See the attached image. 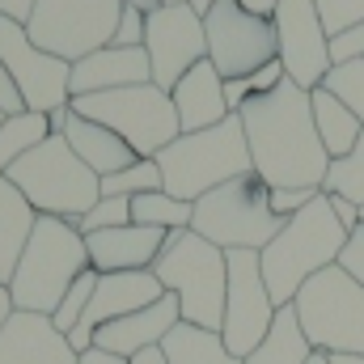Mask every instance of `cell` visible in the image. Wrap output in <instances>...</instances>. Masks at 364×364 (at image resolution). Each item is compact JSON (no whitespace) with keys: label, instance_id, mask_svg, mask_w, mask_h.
Here are the masks:
<instances>
[{"label":"cell","instance_id":"1","mask_svg":"<svg viewBox=\"0 0 364 364\" xmlns=\"http://www.w3.org/2000/svg\"><path fill=\"white\" fill-rule=\"evenodd\" d=\"M237 119L246 132L250 166L272 191H322L331 157L318 140L309 93L301 85L284 77L279 90L246 102Z\"/></svg>","mask_w":364,"mask_h":364},{"label":"cell","instance_id":"13","mask_svg":"<svg viewBox=\"0 0 364 364\" xmlns=\"http://www.w3.org/2000/svg\"><path fill=\"white\" fill-rule=\"evenodd\" d=\"M275 26V60L284 68V77L292 85H301L305 93H314L326 73L335 68L331 60V34L318 17L314 0H279V9L272 13Z\"/></svg>","mask_w":364,"mask_h":364},{"label":"cell","instance_id":"37","mask_svg":"<svg viewBox=\"0 0 364 364\" xmlns=\"http://www.w3.org/2000/svg\"><path fill=\"white\" fill-rule=\"evenodd\" d=\"M331 60H335V64H348V60H364V21L331 38Z\"/></svg>","mask_w":364,"mask_h":364},{"label":"cell","instance_id":"35","mask_svg":"<svg viewBox=\"0 0 364 364\" xmlns=\"http://www.w3.org/2000/svg\"><path fill=\"white\" fill-rule=\"evenodd\" d=\"M343 275H352L356 284L364 288V220L348 233V242H343V250H339V263H335Z\"/></svg>","mask_w":364,"mask_h":364},{"label":"cell","instance_id":"46","mask_svg":"<svg viewBox=\"0 0 364 364\" xmlns=\"http://www.w3.org/2000/svg\"><path fill=\"white\" fill-rule=\"evenodd\" d=\"M123 4H132V9H140V13H153V9H157V0H123Z\"/></svg>","mask_w":364,"mask_h":364},{"label":"cell","instance_id":"47","mask_svg":"<svg viewBox=\"0 0 364 364\" xmlns=\"http://www.w3.org/2000/svg\"><path fill=\"white\" fill-rule=\"evenodd\" d=\"M331 364H364V356H331Z\"/></svg>","mask_w":364,"mask_h":364},{"label":"cell","instance_id":"6","mask_svg":"<svg viewBox=\"0 0 364 364\" xmlns=\"http://www.w3.org/2000/svg\"><path fill=\"white\" fill-rule=\"evenodd\" d=\"M4 178L26 195V203L38 216H55L73 225L102 199V178L68 149L64 136H51L47 144L26 153L17 166H9Z\"/></svg>","mask_w":364,"mask_h":364},{"label":"cell","instance_id":"48","mask_svg":"<svg viewBox=\"0 0 364 364\" xmlns=\"http://www.w3.org/2000/svg\"><path fill=\"white\" fill-rule=\"evenodd\" d=\"M309 364H331V356H322V352H314V360Z\"/></svg>","mask_w":364,"mask_h":364},{"label":"cell","instance_id":"8","mask_svg":"<svg viewBox=\"0 0 364 364\" xmlns=\"http://www.w3.org/2000/svg\"><path fill=\"white\" fill-rule=\"evenodd\" d=\"M68 106H73V114L110 127L136 157H157L161 149H170L182 136L170 93L157 90L153 81L110 90V93H90V97H73Z\"/></svg>","mask_w":364,"mask_h":364},{"label":"cell","instance_id":"14","mask_svg":"<svg viewBox=\"0 0 364 364\" xmlns=\"http://www.w3.org/2000/svg\"><path fill=\"white\" fill-rule=\"evenodd\" d=\"M144 55L153 68V85L170 93L199 60H208L203 17L191 4H157L144 17Z\"/></svg>","mask_w":364,"mask_h":364},{"label":"cell","instance_id":"34","mask_svg":"<svg viewBox=\"0 0 364 364\" xmlns=\"http://www.w3.org/2000/svg\"><path fill=\"white\" fill-rule=\"evenodd\" d=\"M314 4H318V17H322L331 38L364 21V0H314Z\"/></svg>","mask_w":364,"mask_h":364},{"label":"cell","instance_id":"5","mask_svg":"<svg viewBox=\"0 0 364 364\" xmlns=\"http://www.w3.org/2000/svg\"><path fill=\"white\" fill-rule=\"evenodd\" d=\"M153 275L178 301L182 322L203 326V331H220L225 288H229V255L220 246L203 242L191 229L166 233V250L153 263Z\"/></svg>","mask_w":364,"mask_h":364},{"label":"cell","instance_id":"3","mask_svg":"<svg viewBox=\"0 0 364 364\" xmlns=\"http://www.w3.org/2000/svg\"><path fill=\"white\" fill-rule=\"evenodd\" d=\"M90 272V250H85V233L73 220H55V216H38L34 233L26 242V255L17 263V272L9 279L13 292V309L21 314H55L64 292Z\"/></svg>","mask_w":364,"mask_h":364},{"label":"cell","instance_id":"16","mask_svg":"<svg viewBox=\"0 0 364 364\" xmlns=\"http://www.w3.org/2000/svg\"><path fill=\"white\" fill-rule=\"evenodd\" d=\"M161 296H166V288H161V279H157L153 272L97 275V288H93V296H90V309H85V318L77 322V331L68 335L73 352H77V356L90 352L93 335H97L106 322H119V318H127V314H136V309H149V305L161 301Z\"/></svg>","mask_w":364,"mask_h":364},{"label":"cell","instance_id":"39","mask_svg":"<svg viewBox=\"0 0 364 364\" xmlns=\"http://www.w3.org/2000/svg\"><path fill=\"white\" fill-rule=\"evenodd\" d=\"M26 110V102H21V90H17V81L9 77V68L0 64V114L9 119V114H21Z\"/></svg>","mask_w":364,"mask_h":364},{"label":"cell","instance_id":"40","mask_svg":"<svg viewBox=\"0 0 364 364\" xmlns=\"http://www.w3.org/2000/svg\"><path fill=\"white\" fill-rule=\"evenodd\" d=\"M216 0H191V9L203 17L208 9H212ZM233 4H242V9H250V13H259V17H272L275 9H279V0H233Z\"/></svg>","mask_w":364,"mask_h":364},{"label":"cell","instance_id":"18","mask_svg":"<svg viewBox=\"0 0 364 364\" xmlns=\"http://www.w3.org/2000/svg\"><path fill=\"white\" fill-rule=\"evenodd\" d=\"M149 81H153V68H149L144 47H102V51H93V55L73 64L68 93L73 97H90V93L149 85Z\"/></svg>","mask_w":364,"mask_h":364},{"label":"cell","instance_id":"44","mask_svg":"<svg viewBox=\"0 0 364 364\" xmlns=\"http://www.w3.org/2000/svg\"><path fill=\"white\" fill-rule=\"evenodd\" d=\"M13 314H17V309H13V292L0 284V331L9 326V318H13Z\"/></svg>","mask_w":364,"mask_h":364},{"label":"cell","instance_id":"25","mask_svg":"<svg viewBox=\"0 0 364 364\" xmlns=\"http://www.w3.org/2000/svg\"><path fill=\"white\" fill-rule=\"evenodd\" d=\"M309 360H314V343L305 339L292 305L275 309V322L267 331V339L246 356V364H309Z\"/></svg>","mask_w":364,"mask_h":364},{"label":"cell","instance_id":"11","mask_svg":"<svg viewBox=\"0 0 364 364\" xmlns=\"http://www.w3.org/2000/svg\"><path fill=\"white\" fill-rule=\"evenodd\" d=\"M203 43H208V64L225 81H242L275 60L272 17H259L233 0H216L203 13Z\"/></svg>","mask_w":364,"mask_h":364},{"label":"cell","instance_id":"23","mask_svg":"<svg viewBox=\"0 0 364 364\" xmlns=\"http://www.w3.org/2000/svg\"><path fill=\"white\" fill-rule=\"evenodd\" d=\"M34 220H38V212L26 203V195L9 178H0V284L4 288H9V279L17 272L21 255H26V242L34 233Z\"/></svg>","mask_w":364,"mask_h":364},{"label":"cell","instance_id":"36","mask_svg":"<svg viewBox=\"0 0 364 364\" xmlns=\"http://www.w3.org/2000/svg\"><path fill=\"white\" fill-rule=\"evenodd\" d=\"M144 17H149V13H140V9H132V4H123L110 47H144Z\"/></svg>","mask_w":364,"mask_h":364},{"label":"cell","instance_id":"50","mask_svg":"<svg viewBox=\"0 0 364 364\" xmlns=\"http://www.w3.org/2000/svg\"><path fill=\"white\" fill-rule=\"evenodd\" d=\"M360 220H364V208H360Z\"/></svg>","mask_w":364,"mask_h":364},{"label":"cell","instance_id":"7","mask_svg":"<svg viewBox=\"0 0 364 364\" xmlns=\"http://www.w3.org/2000/svg\"><path fill=\"white\" fill-rule=\"evenodd\" d=\"M279 229H284V220L272 212V186L255 170L191 203V233L220 246L225 255L229 250H255L259 255Z\"/></svg>","mask_w":364,"mask_h":364},{"label":"cell","instance_id":"2","mask_svg":"<svg viewBox=\"0 0 364 364\" xmlns=\"http://www.w3.org/2000/svg\"><path fill=\"white\" fill-rule=\"evenodd\" d=\"M348 242V229L335 220L326 191H318L296 216L284 220V229L259 250V267L267 279L272 301L284 309L292 305V296L314 279L318 272L339 263V250Z\"/></svg>","mask_w":364,"mask_h":364},{"label":"cell","instance_id":"9","mask_svg":"<svg viewBox=\"0 0 364 364\" xmlns=\"http://www.w3.org/2000/svg\"><path fill=\"white\" fill-rule=\"evenodd\" d=\"M296 322L314 352L322 356H364V288L339 267L318 272L292 296Z\"/></svg>","mask_w":364,"mask_h":364},{"label":"cell","instance_id":"20","mask_svg":"<svg viewBox=\"0 0 364 364\" xmlns=\"http://www.w3.org/2000/svg\"><path fill=\"white\" fill-rule=\"evenodd\" d=\"M0 364H77L68 335L51 326L47 314H13L0 331Z\"/></svg>","mask_w":364,"mask_h":364},{"label":"cell","instance_id":"51","mask_svg":"<svg viewBox=\"0 0 364 364\" xmlns=\"http://www.w3.org/2000/svg\"><path fill=\"white\" fill-rule=\"evenodd\" d=\"M0 119H4V114H0Z\"/></svg>","mask_w":364,"mask_h":364},{"label":"cell","instance_id":"42","mask_svg":"<svg viewBox=\"0 0 364 364\" xmlns=\"http://www.w3.org/2000/svg\"><path fill=\"white\" fill-rule=\"evenodd\" d=\"M30 13H34V0H0V17H9V21H30Z\"/></svg>","mask_w":364,"mask_h":364},{"label":"cell","instance_id":"38","mask_svg":"<svg viewBox=\"0 0 364 364\" xmlns=\"http://www.w3.org/2000/svg\"><path fill=\"white\" fill-rule=\"evenodd\" d=\"M314 195H318V191H272V212L279 220H288V216H296Z\"/></svg>","mask_w":364,"mask_h":364},{"label":"cell","instance_id":"21","mask_svg":"<svg viewBox=\"0 0 364 364\" xmlns=\"http://www.w3.org/2000/svg\"><path fill=\"white\" fill-rule=\"evenodd\" d=\"M170 102H174L182 132H208V127H216V123H225L233 114L229 102H225V77L208 60H199L170 90Z\"/></svg>","mask_w":364,"mask_h":364},{"label":"cell","instance_id":"24","mask_svg":"<svg viewBox=\"0 0 364 364\" xmlns=\"http://www.w3.org/2000/svg\"><path fill=\"white\" fill-rule=\"evenodd\" d=\"M309 110H314V127H318V140H322L326 157L331 161L348 157L356 149V140L364 136V123L331 90H322V85L309 93Z\"/></svg>","mask_w":364,"mask_h":364},{"label":"cell","instance_id":"28","mask_svg":"<svg viewBox=\"0 0 364 364\" xmlns=\"http://www.w3.org/2000/svg\"><path fill=\"white\" fill-rule=\"evenodd\" d=\"M132 225L161 229V233H182V229H191V203L166 195V191L136 195V199H132Z\"/></svg>","mask_w":364,"mask_h":364},{"label":"cell","instance_id":"29","mask_svg":"<svg viewBox=\"0 0 364 364\" xmlns=\"http://www.w3.org/2000/svg\"><path fill=\"white\" fill-rule=\"evenodd\" d=\"M153 191H166L161 178V166L157 157H136L127 170L102 178V195H123V199H136V195H153Z\"/></svg>","mask_w":364,"mask_h":364},{"label":"cell","instance_id":"33","mask_svg":"<svg viewBox=\"0 0 364 364\" xmlns=\"http://www.w3.org/2000/svg\"><path fill=\"white\" fill-rule=\"evenodd\" d=\"M123 225H132V199H123V195H102L90 212L77 220V229L85 237L102 233V229H123Z\"/></svg>","mask_w":364,"mask_h":364},{"label":"cell","instance_id":"27","mask_svg":"<svg viewBox=\"0 0 364 364\" xmlns=\"http://www.w3.org/2000/svg\"><path fill=\"white\" fill-rule=\"evenodd\" d=\"M51 136H55L51 132V119L38 114V110H21V114L0 119V178L9 174V166H17L26 153H34Z\"/></svg>","mask_w":364,"mask_h":364},{"label":"cell","instance_id":"30","mask_svg":"<svg viewBox=\"0 0 364 364\" xmlns=\"http://www.w3.org/2000/svg\"><path fill=\"white\" fill-rule=\"evenodd\" d=\"M322 191H326V195H343V199H352L356 208H364V136L356 140V149H352L348 157L331 161Z\"/></svg>","mask_w":364,"mask_h":364},{"label":"cell","instance_id":"4","mask_svg":"<svg viewBox=\"0 0 364 364\" xmlns=\"http://www.w3.org/2000/svg\"><path fill=\"white\" fill-rule=\"evenodd\" d=\"M157 166L166 178V195L186 199V203H195V199L212 195L216 186L255 170L237 114H229L225 123H216L208 132H182L170 149L157 153Z\"/></svg>","mask_w":364,"mask_h":364},{"label":"cell","instance_id":"43","mask_svg":"<svg viewBox=\"0 0 364 364\" xmlns=\"http://www.w3.org/2000/svg\"><path fill=\"white\" fill-rule=\"evenodd\" d=\"M77 364H132L123 360V356H114V352H106V348H90V352H81Z\"/></svg>","mask_w":364,"mask_h":364},{"label":"cell","instance_id":"26","mask_svg":"<svg viewBox=\"0 0 364 364\" xmlns=\"http://www.w3.org/2000/svg\"><path fill=\"white\" fill-rule=\"evenodd\" d=\"M161 352H166V364H246L225 348L220 331H203V326H191V322H178L166 335Z\"/></svg>","mask_w":364,"mask_h":364},{"label":"cell","instance_id":"22","mask_svg":"<svg viewBox=\"0 0 364 364\" xmlns=\"http://www.w3.org/2000/svg\"><path fill=\"white\" fill-rule=\"evenodd\" d=\"M68 110H73V106H68ZM60 136L68 140V149L90 166L97 178H110V174H119V170H127V166L136 161V153H132L110 127L90 123V119H81V114H68V123H64Z\"/></svg>","mask_w":364,"mask_h":364},{"label":"cell","instance_id":"31","mask_svg":"<svg viewBox=\"0 0 364 364\" xmlns=\"http://www.w3.org/2000/svg\"><path fill=\"white\" fill-rule=\"evenodd\" d=\"M322 90H331L356 119L364 123V60H348V64H335L322 81Z\"/></svg>","mask_w":364,"mask_h":364},{"label":"cell","instance_id":"10","mask_svg":"<svg viewBox=\"0 0 364 364\" xmlns=\"http://www.w3.org/2000/svg\"><path fill=\"white\" fill-rule=\"evenodd\" d=\"M119 13H123V0H34L26 34L47 55L77 64L93 51L110 47Z\"/></svg>","mask_w":364,"mask_h":364},{"label":"cell","instance_id":"17","mask_svg":"<svg viewBox=\"0 0 364 364\" xmlns=\"http://www.w3.org/2000/svg\"><path fill=\"white\" fill-rule=\"evenodd\" d=\"M90 250V267L97 275L110 272H153V263L166 250V233L161 229H144V225H123V229H102L85 237Z\"/></svg>","mask_w":364,"mask_h":364},{"label":"cell","instance_id":"41","mask_svg":"<svg viewBox=\"0 0 364 364\" xmlns=\"http://www.w3.org/2000/svg\"><path fill=\"white\" fill-rule=\"evenodd\" d=\"M326 199H331V212H335V220H339V225L352 233V229L360 225V208H356L352 199H343V195H326Z\"/></svg>","mask_w":364,"mask_h":364},{"label":"cell","instance_id":"45","mask_svg":"<svg viewBox=\"0 0 364 364\" xmlns=\"http://www.w3.org/2000/svg\"><path fill=\"white\" fill-rule=\"evenodd\" d=\"M132 364H166V352H161V348H149V352L132 356Z\"/></svg>","mask_w":364,"mask_h":364},{"label":"cell","instance_id":"19","mask_svg":"<svg viewBox=\"0 0 364 364\" xmlns=\"http://www.w3.org/2000/svg\"><path fill=\"white\" fill-rule=\"evenodd\" d=\"M178 322H182L178 301L166 292V296L153 301L149 309H136V314H127V318H119V322H106V326L93 335V348H106V352L132 360V356H140V352H149V348H161L166 335H170Z\"/></svg>","mask_w":364,"mask_h":364},{"label":"cell","instance_id":"15","mask_svg":"<svg viewBox=\"0 0 364 364\" xmlns=\"http://www.w3.org/2000/svg\"><path fill=\"white\" fill-rule=\"evenodd\" d=\"M0 64H4V68H9V77L17 81L26 110L51 114V110H60V106H68V102H73V93H68L73 64H64V60L47 55L43 47H34L21 21L0 17Z\"/></svg>","mask_w":364,"mask_h":364},{"label":"cell","instance_id":"49","mask_svg":"<svg viewBox=\"0 0 364 364\" xmlns=\"http://www.w3.org/2000/svg\"><path fill=\"white\" fill-rule=\"evenodd\" d=\"M157 4H191V0H157Z\"/></svg>","mask_w":364,"mask_h":364},{"label":"cell","instance_id":"32","mask_svg":"<svg viewBox=\"0 0 364 364\" xmlns=\"http://www.w3.org/2000/svg\"><path fill=\"white\" fill-rule=\"evenodd\" d=\"M93 288H97V272H85L68 292H64V301H60V309L51 314V326L60 331V335H73L77 331V322L85 318V309H90V296H93Z\"/></svg>","mask_w":364,"mask_h":364},{"label":"cell","instance_id":"12","mask_svg":"<svg viewBox=\"0 0 364 364\" xmlns=\"http://www.w3.org/2000/svg\"><path fill=\"white\" fill-rule=\"evenodd\" d=\"M275 305L267 292V279L259 267L255 250H229V288H225V318H220V339L225 348L246 360L272 331Z\"/></svg>","mask_w":364,"mask_h":364}]
</instances>
